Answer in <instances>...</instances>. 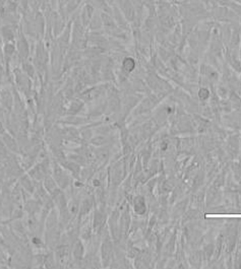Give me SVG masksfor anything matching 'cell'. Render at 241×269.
<instances>
[{
	"instance_id": "7a4b0ae2",
	"label": "cell",
	"mask_w": 241,
	"mask_h": 269,
	"mask_svg": "<svg viewBox=\"0 0 241 269\" xmlns=\"http://www.w3.org/2000/svg\"><path fill=\"white\" fill-rule=\"evenodd\" d=\"M123 68L124 69H125L126 71H131L133 68H134V66H135V63H134V61L132 60L131 58H126L125 60L123 61Z\"/></svg>"
},
{
	"instance_id": "3957f363",
	"label": "cell",
	"mask_w": 241,
	"mask_h": 269,
	"mask_svg": "<svg viewBox=\"0 0 241 269\" xmlns=\"http://www.w3.org/2000/svg\"><path fill=\"white\" fill-rule=\"evenodd\" d=\"M199 96H200V99L205 100V99H208V98H209V96H210V92H209L206 88H201L200 91V92H199Z\"/></svg>"
},
{
	"instance_id": "6da1fadb",
	"label": "cell",
	"mask_w": 241,
	"mask_h": 269,
	"mask_svg": "<svg viewBox=\"0 0 241 269\" xmlns=\"http://www.w3.org/2000/svg\"><path fill=\"white\" fill-rule=\"evenodd\" d=\"M134 209L135 212L139 213V214H144L145 211V199L143 197H139L135 199L134 202Z\"/></svg>"
}]
</instances>
